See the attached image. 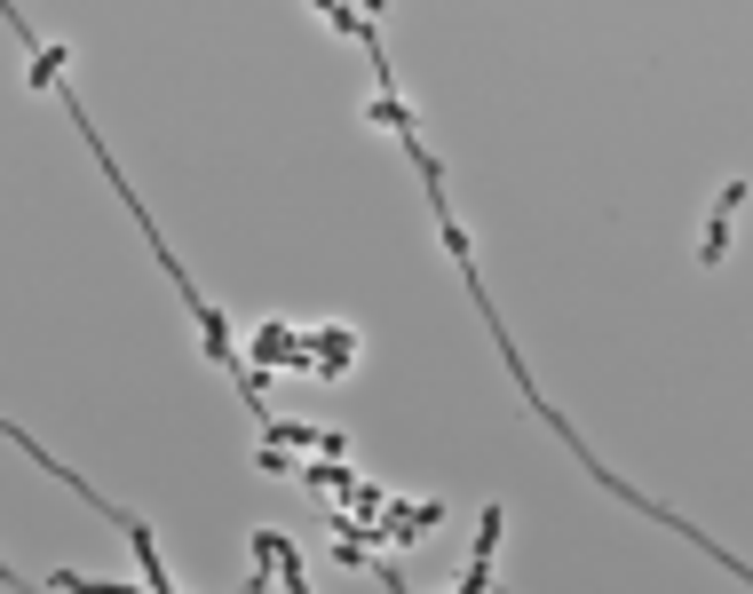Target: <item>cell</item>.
<instances>
[{
  "mask_svg": "<svg viewBox=\"0 0 753 594\" xmlns=\"http://www.w3.org/2000/svg\"><path fill=\"white\" fill-rule=\"evenodd\" d=\"M738 206H746V183H730V191H722L714 222H706V238H698V262H706V270L722 262V238H730V214H738Z\"/></svg>",
  "mask_w": 753,
  "mask_h": 594,
  "instance_id": "cell-1",
  "label": "cell"
},
{
  "mask_svg": "<svg viewBox=\"0 0 753 594\" xmlns=\"http://www.w3.org/2000/svg\"><path fill=\"white\" fill-rule=\"evenodd\" d=\"M373 127H397V135H413V103H405V96H381V103H373Z\"/></svg>",
  "mask_w": 753,
  "mask_h": 594,
  "instance_id": "cell-2",
  "label": "cell"
}]
</instances>
